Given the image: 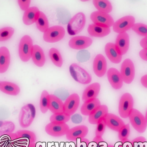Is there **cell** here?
I'll return each instance as SVG.
<instances>
[{"label":"cell","mask_w":147,"mask_h":147,"mask_svg":"<svg viewBox=\"0 0 147 147\" xmlns=\"http://www.w3.org/2000/svg\"><path fill=\"white\" fill-rule=\"evenodd\" d=\"M90 18L94 24L105 27L110 28L115 23L114 19L111 15L98 11L92 12L90 15Z\"/></svg>","instance_id":"8fae6325"},{"label":"cell","mask_w":147,"mask_h":147,"mask_svg":"<svg viewBox=\"0 0 147 147\" xmlns=\"http://www.w3.org/2000/svg\"><path fill=\"white\" fill-rule=\"evenodd\" d=\"M139 55L142 60L145 61H147V49H143L142 51L139 52Z\"/></svg>","instance_id":"f6af8a7d"},{"label":"cell","mask_w":147,"mask_h":147,"mask_svg":"<svg viewBox=\"0 0 147 147\" xmlns=\"http://www.w3.org/2000/svg\"><path fill=\"white\" fill-rule=\"evenodd\" d=\"M130 126L129 124L125 125L123 128L118 131V138L121 142L128 140L130 135Z\"/></svg>","instance_id":"74e56055"},{"label":"cell","mask_w":147,"mask_h":147,"mask_svg":"<svg viewBox=\"0 0 147 147\" xmlns=\"http://www.w3.org/2000/svg\"><path fill=\"white\" fill-rule=\"evenodd\" d=\"M128 118L132 126L137 132L144 133L147 127L145 116L138 109L133 108L130 112Z\"/></svg>","instance_id":"5b68a950"},{"label":"cell","mask_w":147,"mask_h":147,"mask_svg":"<svg viewBox=\"0 0 147 147\" xmlns=\"http://www.w3.org/2000/svg\"><path fill=\"white\" fill-rule=\"evenodd\" d=\"M100 90H101V85L98 82H94L90 84L87 87L83 92L82 99L83 101H89V100L97 98L99 95Z\"/></svg>","instance_id":"d6986e66"},{"label":"cell","mask_w":147,"mask_h":147,"mask_svg":"<svg viewBox=\"0 0 147 147\" xmlns=\"http://www.w3.org/2000/svg\"><path fill=\"white\" fill-rule=\"evenodd\" d=\"M108 107L106 105H101L91 115L89 116V122L91 125H97L101 119L104 118L108 113Z\"/></svg>","instance_id":"cb8c5ba5"},{"label":"cell","mask_w":147,"mask_h":147,"mask_svg":"<svg viewBox=\"0 0 147 147\" xmlns=\"http://www.w3.org/2000/svg\"><path fill=\"white\" fill-rule=\"evenodd\" d=\"M134 101L131 94L128 92L123 94L120 98L118 106V112L122 118H128L129 115L133 109Z\"/></svg>","instance_id":"52a82bcc"},{"label":"cell","mask_w":147,"mask_h":147,"mask_svg":"<svg viewBox=\"0 0 147 147\" xmlns=\"http://www.w3.org/2000/svg\"><path fill=\"white\" fill-rule=\"evenodd\" d=\"M88 32L90 36L101 38L108 35L111 32V29L108 27H105L93 23L89 25Z\"/></svg>","instance_id":"d4e9b609"},{"label":"cell","mask_w":147,"mask_h":147,"mask_svg":"<svg viewBox=\"0 0 147 147\" xmlns=\"http://www.w3.org/2000/svg\"><path fill=\"white\" fill-rule=\"evenodd\" d=\"M26 147H37V146H36V144L35 143H28V145Z\"/></svg>","instance_id":"c3c4849f"},{"label":"cell","mask_w":147,"mask_h":147,"mask_svg":"<svg viewBox=\"0 0 147 147\" xmlns=\"http://www.w3.org/2000/svg\"><path fill=\"white\" fill-rule=\"evenodd\" d=\"M106 126L113 131L118 132L125 125L121 118L112 113H108L105 117Z\"/></svg>","instance_id":"ac0fdd59"},{"label":"cell","mask_w":147,"mask_h":147,"mask_svg":"<svg viewBox=\"0 0 147 147\" xmlns=\"http://www.w3.org/2000/svg\"><path fill=\"white\" fill-rule=\"evenodd\" d=\"M69 72L72 78L79 84H88L92 81L91 74L78 63H72L69 67Z\"/></svg>","instance_id":"3957f363"},{"label":"cell","mask_w":147,"mask_h":147,"mask_svg":"<svg viewBox=\"0 0 147 147\" xmlns=\"http://www.w3.org/2000/svg\"><path fill=\"white\" fill-rule=\"evenodd\" d=\"M39 9L36 6L30 7L23 13V22L26 26H30L36 23L40 13Z\"/></svg>","instance_id":"7402d4cb"},{"label":"cell","mask_w":147,"mask_h":147,"mask_svg":"<svg viewBox=\"0 0 147 147\" xmlns=\"http://www.w3.org/2000/svg\"><path fill=\"white\" fill-rule=\"evenodd\" d=\"M80 105V97L76 94L70 95L63 102V112L70 116L74 114Z\"/></svg>","instance_id":"7c38bea8"},{"label":"cell","mask_w":147,"mask_h":147,"mask_svg":"<svg viewBox=\"0 0 147 147\" xmlns=\"http://www.w3.org/2000/svg\"><path fill=\"white\" fill-rule=\"evenodd\" d=\"M140 44L143 49H147V36L144 37L140 41Z\"/></svg>","instance_id":"bcb514c9"},{"label":"cell","mask_w":147,"mask_h":147,"mask_svg":"<svg viewBox=\"0 0 147 147\" xmlns=\"http://www.w3.org/2000/svg\"><path fill=\"white\" fill-rule=\"evenodd\" d=\"M135 23V18L133 16H125L115 22L113 26V30L115 33H126L132 28Z\"/></svg>","instance_id":"9c48e42d"},{"label":"cell","mask_w":147,"mask_h":147,"mask_svg":"<svg viewBox=\"0 0 147 147\" xmlns=\"http://www.w3.org/2000/svg\"><path fill=\"white\" fill-rule=\"evenodd\" d=\"M89 129L85 125H80L75 126L70 129L66 134V138L69 141L76 142L78 140L84 138L88 134Z\"/></svg>","instance_id":"5bb4252c"},{"label":"cell","mask_w":147,"mask_h":147,"mask_svg":"<svg viewBox=\"0 0 147 147\" xmlns=\"http://www.w3.org/2000/svg\"><path fill=\"white\" fill-rule=\"evenodd\" d=\"M105 53L109 60L113 63H119L121 62L122 55L117 48L115 43H108L105 45Z\"/></svg>","instance_id":"e0dca14e"},{"label":"cell","mask_w":147,"mask_h":147,"mask_svg":"<svg viewBox=\"0 0 147 147\" xmlns=\"http://www.w3.org/2000/svg\"><path fill=\"white\" fill-rule=\"evenodd\" d=\"M93 71L98 78H102L107 72V62L102 54L97 55L93 61Z\"/></svg>","instance_id":"2e32d148"},{"label":"cell","mask_w":147,"mask_h":147,"mask_svg":"<svg viewBox=\"0 0 147 147\" xmlns=\"http://www.w3.org/2000/svg\"><path fill=\"white\" fill-rule=\"evenodd\" d=\"M33 47V40L31 36L28 35L22 36L18 47V54L22 62H27L32 58Z\"/></svg>","instance_id":"277c9868"},{"label":"cell","mask_w":147,"mask_h":147,"mask_svg":"<svg viewBox=\"0 0 147 147\" xmlns=\"http://www.w3.org/2000/svg\"><path fill=\"white\" fill-rule=\"evenodd\" d=\"M76 142H77L75 147H89V140L85 138L78 140Z\"/></svg>","instance_id":"7bdbcfd3"},{"label":"cell","mask_w":147,"mask_h":147,"mask_svg":"<svg viewBox=\"0 0 147 147\" xmlns=\"http://www.w3.org/2000/svg\"><path fill=\"white\" fill-rule=\"evenodd\" d=\"M71 116L66 114L64 112L57 113V114H53L51 118L50 121L52 123H67L71 119Z\"/></svg>","instance_id":"e575fe53"},{"label":"cell","mask_w":147,"mask_h":147,"mask_svg":"<svg viewBox=\"0 0 147 147\" xmlns=\"http://www.w3.org/2000/svg\"><path fill=\"white\" fill-rule=\"evenodd\" d=\"M115 45L122 55L126 54L129 47V37L128 33L126 32L118 34L116 39Z\"/></svg>","instance_id":"44dd1931"},{"label":"cell","mask_w":147,"mask_h":147,"mask_svg":"<svg viewBox=\"0 0 147 147\" xmlns=\"http://www.w3.org/2000/svg\"><path fill=\"white\" fill-rule=\"evenodd\" d=\"M10 52L6 47H0V74L8 71L10 64Z\"/></svg>","instance_id":"603a6c76"},{"label":"cell","mask_w":147,"mask_h":147,"mask_svg":"<svg viewBox=\"0 0 147 147\" xmlns=\"http://www.w3.org/2000/svg\"><path fill=\"white\" fill-rule=\"evenodd\" d=\"M69 126L67 123L51 122L45 128V132L52 137H61L66 135L69 131Z\"/></svg>","instance_id":"30bf717a"},{"label":"cell","mask_w":147,"mask_h":147,"mask_svg":"<svg viewBox=\"0 0 147 147\" xmlns=\"http://www.w3.org/2000/svg\"><path fill=\"white\" fill-rule=\"evenodd\" d=\"M15 29L11 26H6V27L0 29V42L7 41L10 39L14 35Z\"/></svg>","instance_id":"d590c367"},{"label":"cell","mask_w":147,"mask_h":147,"mask_svg":"<svg viewBox=\"0 0 147 147\" xmlns=\"http://www.w3.org/2000/svg\"><path fill=\"white\" fill-rule=\"evenodd\" d=\"M108 145L102 136H96L92 141L90 142L89 147H108Z\"/></svg>","instance_id":"f35d334b"},{"label":"cell","mask_w":147,"mask_h":147,"mask_svg":"<svg viewBox=\"0 0 147 147\" xmlns=\"http://www.w3.org/2000/svg\"><path fill=\"white\" fill-rule=\"evenodd\" d=\"M36 116V109L32 104L23 106L19 115V124L22 128H28L33 122Z\"/></svg>","instance_id":"6da1fadb"},{"label":"cell","mask_w":147,"mask_h":147,"mask_svg":"<svg viewBox=\"0 0 147 147\" xmlns=\"http://www.w3.org/2000/svg\"><path fill=\"white\" fill-rule=\"evenodd\" d=\"M0 91L9 96H18L20 92V88L15 83L8 81H0Z\"/></svg>","instance_id":"484cf974"},{"label":"cell","mask_w":147,"mask_h":147,"mask_svg":"<svg viewBox=\"0 0 147 147\" xmlns=\"http://www.w3.org/2000/svg\"><path fill=\"white\" fill-rule=\"evenodd\" d=\"M108 81L112 88L115 89H120L123 85V81L121 73L116 68H110L107 71Z\"/></svg>","instance_id":"9a60e30c"},{"label":"cell","mask_w":147,"mask_h":147,"mask_svg":"<svg viewBox=\"0 0 147 147\" xmlns=\"http://www.w3.org/2000/svg\"><path fill=\"white\" fill-rule=\"evenodd\" d=\"M15 125L12 121H0V136L9 135L15 131Z\"/></svg>","instance_id":"d6a6232c"},{"label":"cell","mask_w":147,"mask_h":147,"mask_svg":"<svg viewBox=\"0 0 147 147\" xmlns=\"http://www.w3.org/2000/svg\"><path fill=\"white\" fill-rule=\"evenodd\" d=\"M32 59L34 64L38 67H42L45 65L46 59L44 52L41 47L38 45H33Z\"/></svg>","instance_id":"ffe728a7"},{"label":"cell","mask_w":147,"mask_h":147,"mask_svg":"<svg viewBox=\"0 0 147 147\" xmlns=\"http://www.w3.org/2000/svg\"><path fill=\"white\" fill-rule=\"evenodd\" d=\"M92 3L98 11L109 14L113 10L112 4L109 0H94Z\"/></svg>","instance_id":"f546056e"},{"label":"cell","mask_w":147,"mask_h":147,"mask_svg":"<svg viewBox=\"0 0 147 147\" xmlns=\"http://www.w3.org/2000/svg\"><path fill=\"white\" fill-rule=\"evenodd\" d=\"M16 135L20 141L23 142L32 143H35L36 141V136L35 133L29 130H18L16 133Z\"/></svg>","instance_id":"f1b7e54d"},{"label":"cell","mask_w":147,"mask_h":147,"mask_svg":"<svg viewBox=\"0 0 147 147\" xmlns=\"http://www.w3.org/2000/svg\"><path fill=\"white\" fill-rule=\"evenodd\" d=\"M49 55L53 64L57 67H61L63 65V59L59 50L55 48H51L49 51Z\"/></svg>","instance_id":"1f68e13d"},{"label":"cell","mask_w":147,"mask_h":147,"mask_svg":"<svg viewBox=\"0 0 147 147\" xmlns=\"http://www.w3.org/2000/svg\"><path fill=\"white\" fill-rule=\"evenodd\" d=\"M49 110L53 114L63 112V102L62 100L54 94L49 95Z\"/></svg>","instance_id":"83f0119b"},{"label":"cell","mask_w":147,"mask_h":147,"mask_svg":"<svg viewBox=\"0 0 147 147\" xmlns=\"http://www.w3.org/2000/svg\"><path fill=\"white\" fill-rule=\"evenodd\" d=\"M145 118L146 124H147V110H146V114H145Z\"/></svg>","instance_id":"681fc988"},{"label":"cell","mask_w":147,"mask_h":147,"mask_svg":"<svg viewBox=\"0 0 147 147\" xmlns=\"http://www.w3.org/2000/svg\"><path fill=\"white\" fill-rule=\"evenodd\" d=\"M92 44V40L86 36H74L69 42V46L74 50H84Z\"/></svg>","instance_id":"4fadbf2b"},{"label":"cell","mask_w":147,"mask_h":147,"mask_svg":"<svg viewBox=\"0 0 147 147\" xmlns=\"http://www.w3.org/2000/svg\"><path fill=\"white\" fill-rule=\"evenodd\" d=\"M86 17L84 13L79 12L73 16L69 22L67 29L70 35H78L82 31L86 25Z\"/></svg>","instance_id":"7a4b0ae2"},{"label":"cell","mask_w":147,"mask_h":147,"mask_svg":"<svg viewBox=\"0 0 147 147\" xmlns=\"http://www.w3.org/2000/svg\"><path fill=\"white\" fill-rule=\"evenodd\" d=\"M35 23L36 28L42 33H44L49 28V20L45 13L42 11H40L38 19Z\"/></svg>","instance_id":"4dcf8cb0"},{"label":"cell","mask_w":147,"mask_h":147,"mask_svg":"<svg viewBox=\"0 0 147 147\" xmlns=\"http://www.w3.org/2000/svg\"><path fill=\"white\" fill-rule=\"evenodd\" d=\"M116 147H132V145L131 142L129 141L128 140H126L123 142H121V143Z\"/></svg>","instance_id":"ee69618b"},{"label":"cell","mask_w":147,"mask_h":147,"mask_svg":"<svg viewBox=\"0 0 147 147\" xmlns=\"http://www.w3.org/2000/svg\"><path fill=\"white\" fill-rule=\"evenodd\" d=\"M132 147H144L147 143L146 139L143 136H138L131 142Z\"/></svg>","instance_id":"60d3db41"},{"label":"cell","mask_w":147,"mask_h":147,"mask_svg":"<svg viewBox=\"0 0 147 147\" xmlns=\"http://www.w3.org/2000/svg\"><path fill=\"white\" fill-rule=\"evenodd\" d=\"M49 92L46 90L43 91L41 94L40 99V109L43 114H45L49 110Z\"/></svg>","instance_id":"836d02e7"},{"label":"cell","mask_w":147,"mask_h":147,"mask_svg":"<svg viewBox=\"0 0 147 147\" xmlns=\"http://www.w3.org/2000/svg\"><path fill=\"white\" fill-rule=\"evenodd\" d=\"M101 105V102L98 98L86 101L81 108V114L84 116H89Z\"/></svg>","instance_id":"4316f807"},{"label":"cell","mask_w":147,"mask_h":147,"mask_svg":"<svg viewBox=\"0 0 147 147\" xmlns=\"http://www.w3.org/2000/svg\"><path fill=\"white\" fill-rule=\"evenodd\" d=\"M131 29L138 35L145 37L147 36V25L145 24L141 23H135Z\"/></svg>","instance_id":"8d00e7d4"},{"label":"cell","mask_w":147,"mask_h":147,"mask_svg":"<svg viewBox=\"0 0 147 147\" xmlns=\"http://www.w3.org/2000/svg\"><path fill=\"white\" fill-rule=\"evenodd\" d=\"M18 4L20 8L23 11H26L30 8V5L31 4V0H18Z\"/></svg>","instance_id":"b9f144b4"},{"label":"cell","mask_w":147,"mask_h":147,"mask_svg":"<svg viewBox=\"0 0 147 147\" xmlns=\"http://www.w3.org/2000/svg\"><path fill=\"white\" fill-rule=\"evenodd\" d=\"M108 147H116V146L113 145H108Z\"/></svg>","instance_id":"f907efd6"},{"label":"cell","mask_w":147,"mask_h":147,"mask_svg":"<svg viewBox=\"0 0 147 147\" xmlns=\"http://www.w3.org/2000/svg\"><path fill=\"white\" fill-rule=\"evenodd\" d=\"M65 35V30L62 26L55 25L49 27L47 30L43 33V40L47 43H56L63 38Z\"/></svg>","instance_id":"8992f818"},{"label":"cell","mask_w":147,"mask_h":147,"mask_svg":"<svg viewBox=\"0 0 147 147\" xmlns=\"http://www.w3.org/2000/svg\"><path fill=\"white\" fill-rule=\"evenodd\" d=\"M140 81H141L142 86L147 89V74L142 76Z\"/></svg>","instance_id":"7dc6e473"},{"label":"cell","mask_w":147,"mask_h":147,"mask_svg":"<svg viewBox=\"0 0 147 147\" xmlns=\"http://www.w3.org/2000/svg\"><path fill=\"white\" fill-rule=\"evenodd\" d=\"M106 124L105 120V118L101 119L97 124V126L96 128L95 135L98 136H102L105 132L106 128Z\"/></svg>","instance_id":"ab89813d"},{"label":"cell","mask_w":147,"mask_h":147,"mask_svg":"<svg viewBox=\"0 0 147 147\" xmlns=\"http://www.w3.org/2000/svg\"><path fill=\"white\" fill-rule=\"evenodd\" d=\"M121 75L123 82L129 84L133 81L135 76L134 63L131 59H126L123 62L121 66Z\"/></svg>","instance_id":"ba28073f"}]
</instances>
